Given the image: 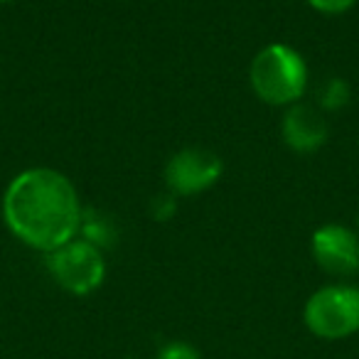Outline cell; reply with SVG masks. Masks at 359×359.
I'll use <instances>...</instances> for the list:
<instances>
[{
	"label": "cell",
	"mask_w": 359,
	"mask_h": 359,
	"mask_svg": "<svg viewBox=\"0 0 359 359\" xmlns=\"http://www.w3.org/2000/svg\"><path fill=\"white\" fill-rule=\"evenodd\" d=\"M84 207L67 175L30 168L11 180L3 195V219L27 246L50 254L76 239Z\"/></svg>",
	"instance_id": "1"
},
{
	"label": "cell",
	"mask_w": 359,
	"mask_h": 359,
	"mask_svg": "<svg viewBox=\"0 0 359 359\" xmlns=\"http://www.w3.org/2000/svg\"><path fill=\"white\" fill-rule=\"evenodd\" d=\"M249 81L264 104L293 106L308 89V65L298 50L276 42L254 57Z\"/></svg>",
	"instance_id": "2"
},
{
	"label": "cell",
	"mask_w": 359,
	"mask_h": 359,
	"mask_svg": "<svg viewBox=\"0 0 359 359\" xmlns=\"http://www.w3.org/2000/svg\"><path fill=\"white\" fill-rule=\"evenodd\" d=\"M305 327L320 339H344L359 330V288L332 283L315 290L303 308Z\"/></svg>",
	"instance_id": "3"
},
{
	"label": "cell",
	"mask_w": 359,
	"mask_h": 359,
	"mask_svg": "<svg viewBox=\"0 0 359 359\" xmlns=\"http://www.w3.org/2000/svg\"><path fill=\"white\" fill-rule=\"evenodd\" d=\"M45 256L52 280L72 295H91L106 278L104 251L86 244L79 236Z\"/></svg>",
	"instance_id": "4"
},
{
	"label": "cell",
	"mask_w": 359,
	"mask_h": 359,
	"mask_svg": "<svg viewBox=\"0 0 359 359\" xmlns=\"http://www.w3.org/2000/svg\"><path fill=\"white\" fill-rule=\"evenodd\" d=\"M224 163L217 153L205 148H185L165 165V185L175 197H192L219 182Z\"/></svg>",
	"instance_id": "5"
},
{
	"label": "cell",
	"mask_w": 359,
	"mask_h": 359,
	"mask_svg": "<svg viewBox=\"0 0 359 359\" xmlns=\"http://www.w3.org/2000/svg\"><path fill=\"white\" fill-rule=\"evenodd\" d=\"M310 254L325 273L347 278L359 271V236L342 224H325L310 236Z\"/></svg>",
	"instance_id": "6"
},
{
	"label": "cell",
	"mask_w": 359,
	"mask_h": 359,
	"mask_svg": "<svg viewBox=\"0 0 359 359\" xmlns=\"http://www.w3.org/2000/svg\"><path fill=\"white\" fill-rule=\"evenodd\" d=\"M280 133H283L285 145L293 153L308 155L325 145V140H327V121L320 116L318 109L298 101V104L288 106V111L283 114Z\"/></svg>",
	"instance_id": "7"
},
{
	"label": "cell",
	"mask_w": 359,
	"mask_h": 359,
	"mask_svg": "<svg viewBox=\"0 0 359 359\" xmlns=\"http://www.w3.org/2000/svg\"><path fill=\"white\" fill-rule=\"evenodd\" d=\"M79 239H84L86 244L96 246L99 251H106L116 244L118 239V229H116L114 219L104 212L96 210H84L81 215V224H79Z\"/></svg>",
	"instance_id": "8"
},
{
	"label": "cell",
	"mask_w": 359,
	"mask_h": 359,
	"mask_svg": "<svg viewBox=\"0 0 359 359\" xmlns=\"http://www.w3.org/2000/svg\"><path fill=\"white\" fill-rule=\"evenodd\" d=\"M352 101V89L342 76H330L320 84L318 104L323 111H342Z\"/></svg>",
	"instance_id": "9"
},
{
	"label": "cell",
	"mask_w": 359,
	"mask_h": 359,
	"mask_svg": "<svg viewBox=\"0 0 359 359\" xmlns=\"http://www.w3.org/2000/svg\"><path fill=\"white\" fill-rule=\"evenodd\" d=\"M177 212V197L172 192H163V195H155L153 202H150V217L155 222H168L175 217Z\"/></svg>",
	"instance_id": "10"
},
{
	"label": "cell",
	"mask_w": 359,
	"mask_h": 359,
	"mask_svg": "<svg viewBox=\"0 0 359 359\" xmlns=\"http://www.w3.org/2000/svg\"><path fill=\"white\" fill-rule=\"evenodd\" d=\"M158 359H202V354H200V349L192 347L190 342L175 339V342H168L160 347Z\"/></svg>",
	"instance_id": "11"
},
{
	"label": "cell",
	"mask_w": 359,
	"mask_h": 359,
	"mask_svg": "<svg viewBox=\"0 0 359 359\" xmlns=\"http://www.w3.org/2000/svg\"><path fill=\"white\" fill-rule=\"evenodd\" d=\"M305 3L325 15H339V13H347L357 0H305Z\"/></svg>",
	"instance_id": "12"
},
{
	"label": "cell",
	"mask_w": 359,
	"mask_h": 359,
	"mask_svg": "<svg viewBox=\"0 0 359 359\" xmlns=\"http://www.w3.org/2000/svg\"><path fill=\"white\" fill-rule=\"evenodd\" d=\"M357 231H359V217H357ZM359 236V234H357Z\"/></svg>",
	"instance_id": "13"
},
{
	"label": "cell",
	"mask_w": 359,
	"mask_h": 359,
	"mask_svg": "<svg viewBox=\"0 0 359 359\" xmlns=\"http://www.w3.org/2000/svg\"><path fill=\"white\" fill-rule=\"evenodd\" d=\"M0 3H11V0H0Z\"/></svg>",
	"instance_id": "14"
},
{
	"label": "cell",
	"mask_w": 359,
	"mask_h": 359,
	"mask_svg": "<svg viewBox=\"0 0 359 359\" xmlns=\"http://www.w3.org/2000/svg\"><path fill=\"white\" fill-rule=\"evenodd\" d=\"M126 359H135V357H126Z\"/></svg>",
	"instance_id": "15"
}]
</instances>
